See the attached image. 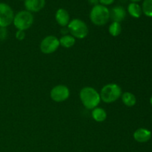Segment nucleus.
I'll return each mask as SVG.
<instances>
[{"instance_id":"7","label":"nucleus","mask_w":152,"mask_h":152,"mask_svg":"<svg viewBox=\"0 0 152 152\" xmlns=\"http://www.w3.org/2000/svg\"><path fill=\"white\" fill-rule=\"evenodd\" d=\"M14 13L7 4L0 2V28H7L13 22Z\"/></svg>"},{"instance_id":"10","label":"nucleus","mask_w":152,"mask_h":152,"mask_svg":"<svg viewBox=\"0 0 152 152\" xmlns=\"http://www.w3.org/2000/svg\"><path fill=\"white\" fill-rule=\"evenodd\" d=\"M134 139L140 143H144L150 140L151 138V132L145 128L137 129L133 134Z\"/></svg>"},{"instance_id":"3","label":"nucleus","mask_w":152,"mask_h":152,"mask_svg":"<svg viewBox=\"0 0 152 152\" xmlns=\"http://www.w3.org/2000/svg\"><path fill=\"white\" fill-rule=\"evenodd\" d=\"M90 19L94 25H105L110 19V10L106 6L99 4L93 6L90 12Z\"/></svg>"},{"instance_id":"12","label":"nucleus","mask_w":152,"mask_h":152,"mask_svg":"<svg viewBox=\"0 0 152 152\" xmlns=\"http://www.w3.org/2000/svg\"><path fill=\"white\" fill-rule=\"evenodd\" d=\"M55 19L58 25L62 27H66L70 22V15L68 12L64 8H59L56 10Z\"/></svg>"},{"instance_id":"15","label":"nucleus","mask_w":152,"mask_h":152,"mask_svg":"<svg viewBox=\"0 0 152 152\" xmlns=\"http://www.w3.org/2000/svg\"><path fill=\"white\" fill-rule=\"evenodd\" d=\"M128 12L132 17L137 19L140 17L142 13V7L137 3L132 2L128 6Z\"/></svg>"},{"instance_id":"22","label":"nucleus","mask_w":152,"mask_h":152,"mask_svg":"<svg viewBox=\"0 0 152 152\" xmlns=\"http://www.w3.org/2000/svg\"><path fill=\"white\" fill-rule=\"evenodd\" d=\"M88 2L90 3L91 4H92L93 6H95V5H97V4H99V0H88Z\"/></svg>"},{"instance_id":"4","label":"nucleus","mask_w":152,"mask_h":152,"mask_svg":"<svg viewBox=\"0 0 152 152\" xmlns=\"http://www.w3.org/2000/svg\"><path fill=\"white\" fill-rule=\"evenodd\" d=\"M34 21L32 13L28 10H21L14 16L13 23L16 29L25 31L32 26Z\"/></svg>"},{"instance_id":"23","label":"nucleus","mask_w":152,"mask_h":152,"mask_svg":"<svg viewBox=\"0 0 152 152\" xmlns=\"http://www.w3.org/2000/svg\"><path fill=\"white\" fill-rule=\"evenodd\" d=\"M69 32V31H68V28H65V27H64L63 28H62V30H61V33L62 34V35H67V34Z\"/></svg>"},{"instance_id":"6","label":"nucleus","mask_w":152,"mask_h":152,"mask_svg":"<svg viewBox=\"0 0 152 152\" xmlns=\"http://www.w3.org/2000/svg\"><path fill=\"white\" fill-rule=\"evenodd\" d=\"M59 40L55 36H47L40 42V50L45 54L53 53L59 48Z\"/></svg>"},{"instance_id":"18","label":"nucleus","mask_w":152,"mask_h":152,"mask_svg":"<svg viewBox=\"0 0 152 152\" xmlns=\"http://www.w3.org/2000/svg\"><path fill=\"white\" fill-rule=\"evenodd\" d=\"M141 7L145 16L152 17V0H144Z\"/></svg>"},{"instance_id":"8","label":"nucleus","mask_w":152,"mask_h":152,"mask_svg":"<svg viewBox=\"0 0 152 152\" xmlns=\"http://www.w3.org/2000/svg\"><path fill=\"white\" fill-rule=\"evenodd\" d=\"M52 100L56 102H62L67 100L70 96V90L66 86L58 85L51 89L50 93Z\"/></svg>"},{"instance_id":"14","label":"nucleus","mask_w":152,"mask_h":152,"mask_svg":"<svg viewBox=\"0 0 152 152\" xmlns=\"http://www.w3.org/2000/svg\"><path fill=\"white\" fill-rule=\"evenodd\" d=\"M122 101L127 107H133L137 103V98L134 94L131 92H124L122 94Z\"/></svg>"},{"instance_id":"21","label":"nucleus","mask_w":152,"mask_h":152,"mask_svg":"<svg viewBox=\"0 0 152 152\" xmlns=\"http://www.w3.org/2000/svg\"><path fill=\"white\" fill-rule=\"evenodd\" d=\"M99 3H100V4H102V5H104V6H106V5H110V4H111L112 3H114V1H115V0H99Z\"/></svg>"},{"instance_id":"2","label":"nucleus","mask_w":152,"mask_h":152,"mask_svg":"<svg viewBox=\"0 0 152 152\" xmlns=\"http://www.w3.org/2000/svg\"><path fill=\"white\" fill-rule=\"evenodd\" d=\"M122 88L115 83H109L102 88L100 91V99L105 103H112L122 96Z\"/></svg>"},{"instance_id":"17","label":"nucleus","mask_w":152,"mask_h":152,"mask_svg":"<svg viewBox=\"0 0 152 152\" xmlns=\"http://www.w3.org/2000/svg\"><path fill=\"white\" fill-rule=\"evenodd\" d=\"M108 32L112 37H118L122 32V26L119 22H113L108 28Z\"/></svg>"},{"instance_id":"13","label":"nucleus","mask_w":152,"mask_h":152,"mask_svg":"<svg viewBox=\"0 0 152 152\" xmlns=\"http://www.w3.org/2000/svg\"><path fill=\"white\" fill-rule=\"evenodd\" d=\"M92 118L98 123H102L104 122L107 118V113L105 109L102 108H94L91 112Z\"/></svg>"},{"instance_id":"25","label":"nucleus","mask_w":152,"mask_h":152,"mask_svg":"<svg viewBox=\"0 0 152 152\" xmlns=\"http://www.w3.org/2000/svg\"><path fill=\"white\" fill-rule=\"evenodd\" d=\"M150 103H151V105H152V96H151V98H150Z\"/></svg>"},{"instance_id":"24","label":"nucleus","mask_w":152,"mask_h":152,"mask_svg":"<svg viewBox=\"0 0 152 152\" xmlns=\"http://www.w3.org/2000/svg\"><path fill=\"white\" fill-rule=\"evenodd\" d=\"M131 1H132V2H135V3H137V2H138V1H140L141 0H130Z\"/></svg>"},{"instance_id":"9","label":"nucleus","mask_w":152,"mask_h":152,"mask_svg":"<svg viewBox=\"0 0 152 152\" xmlns=\"http://www.w3.org/2000/svg\"><path fill=\"white\" fill-rule=\"evenodd\" d=\"M126 16V11L122 6H115L110 10V19L113 22L120 23L125 19Z\"/></svg>"},{"instance_id":"20","label":"nucleus","mask_w":152,"mask_h":152,"mask_svg":"<svg viewBox=\"0 0 152 152\" xmlns=\"http://www.w3.org/2000/svg\"><path fill=\"white\" fill-rule=\"evenodd\" d=\"M16 38L19 41H22L25 38V32L24 31H19L18 30L16 33Z\"/></svg>"},{"instance_id":"5","label":"nucleus","mask_w":152,"mask_h":152,"mask_svg":"<svg viewBox=\"0 0 152 152\" xmlns=\"http://www.w3.org/2000/svg\"><path fill=\"white\" fill-rule=\"evenodd\" d=\"M68 29L71 36L75 39H84L88 34V28L84 21L80 19H74L70 21Z\"/></svg>"},{"instance_id":"1","label":"nucleus","mask_w":152,"mask_h":152,"mask_svg":"<svg viewBox=\"0 0 152 152\" xmlns=\"http://www.w3.org/2000/svg\"><path fill=\"white\" fill-rule=\"evenodd\" d=\"M80 98L83 105L89 110H93L96 108L101 101L99 92L90 86H86L81 89Z\"/></svg>"},{"instance_id":"11","label":"nucleus","mask_w":152,"mask_h":152,"mask_svg":"<svg viewBox=\"0 0 152 152\" xmlns=\"http://www.w3.org/2000/svg\"><path fill=\"white\" fill-rule=\"evenodd\" d=\"M45 0H25V7L26 10L31 12H39L44 8Z\"/></svg>"},{"instance_id":"16","label":"nucleus","mask_w":152,"mask_h":152,"mask_svg":"<svg viewBox=\"0 0 152 152\" xmlns=\"http://www.w3.org/2000/svg\"><path fill=\"white\" fill-rule=\"evenodd\" d=\"M59 45L65 48H70L73 47L76 43V39L71 35H64L59 39Z\"/></svg>"},{"instance_id":"19","label":"nucleus","mask_w":152,"mask_h":152,"mask_svg":"<svg viewBox=\"0 0 152 152\" xmlns=\"http://www.w3.org/2000/svg\"><path fill=\"white\" fill-rule=\"evenodd\" d=\"M7 37V30L6 28H0V40L4 41Z\"/></svg>"}]
</instances>
